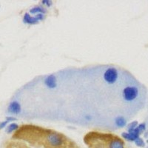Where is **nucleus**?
<instances>
[{"mask_svg":"<svg viewBox=\"0 0 148 148\" xmlns=\"http://www.w3.org/2000/svg\"><path fill=\"white\" fill-rule=\"evenodd\" d=\"M45 145L48 148H65L66 138L60 133L50 132L46 135Z\"/></svg>","mask_w":148,"mask_h":148,"instance_id":"f257e3e1","label":"nucleus"},{"mask_svg":"<svg viewBox=\"0 0 148 148\" xmlns=\"http://www.w3.org/2000/svg\"><path fill=\"white\" fill-rule=\"evenodd\" d=\"M140 95V88L137 84H130L125 86L121 91L123 101L132 103L138 99Z\"/></svg>","mask_w":148,"mask_h":148,"instance_id":"f03ea898","label":"nucleus"},{"mask_svg":"<svg viewBox=\"0 0 148 148\" xmlns=\"http://www.w3.org/2000/svg\"><path fill=\"white\" fill-rule=\"evenodd\" d=\"M103 80L108 85H113L117 82L119 78V73L115 67H108L102 74Z\"/></svg>","mask_w":148,"mask_h":148,"instance_id":"7ed1b4c3","label":"nucleus"},{"mask_svg":"<svg viewBox=\"0 0 148 148\" xmlns=\"http://www.w3.org/2000/svg\"><path fill=\"white\" fill-rule=\"evenodd\" d=\"M45 18V14H39L32 16L29 13H26V14H25V15H24L22 21H23L24 23L26 24V25H36L37 23H39L40 21L44 20Z\"/></svg>","mask_w":148,"mask_h":148,"instance_id":"20e7f679","label":"nucleus"},{"mask_svg":"<svg viewBox=\"0 0 148 148\" xmlns=\"http://www.w3.org/2000/svg\"><path fill=\"white\" fill-rule=\"evenodd\" d=\"M44 84L47 88L50 90L55 89L57 87V79L54 74H49L45 78Z\"/></svg>","mask_w":148,"mask_h":148,"instance_id":"39448f33","label":"nucleus"},{"mask_svg":"<svg viewBox=\"0 0 148 148\" xmlns=\"http://www.w3.org/2000/svg\"><path fill=\"white\" fill-rule=\"evenodd\" d=\"M22 111V106L20 103L16 100L10 101L8 107V112L12 115H18Z\"/></svg>","mask_w":148,"mask_h":148,"instance_id":"423d86ee","label":"nucleus"},{"mask_svg":"<svg viewBox=\"0 0 148 148\" xmlns=\"http://www.w3.org/2000/svg\"><path fill=\"white\" fill-rule=\"evenodd\" d=\"M140 132L138 131V130L137 129V127H136V129L132 132H127V133H122V137L125 139L129 141H135L137 138H139L140 136Z\"/></svg>","mask_w":148,"mask_h":148,"instance_id":"0eeeda50","label":"nucleus"},{"mask_svg":"<svg viewBox=\"0 0 148 148\" xmlns=\"http://www.w3.org/2000/svg\"><path fill=\"white\" fill-rule=\"evenodd\" d=\"M47 9L42 5H36L32 8L30 9V14H47Z\"/></svg>","mask_w":148,"mask_h":148,"instance_id":"6e6552de","label":"nucleus"},{"mask_svg":"<svg viewBox=\"0 0 148 148\" xmlns=\"http://www.w3.org/2000/svg\"><path fill=\"white\" fill-rule=\"evenodd\" d=\"M127 122V120L124 116H118L115 118V125L119 128L126 126Z\"/></svg>","mask_w":148,"mask_h":148,"instance_id":"1a4fd4ad","label":"nucleus"},{"mask_svg":"<svg viewBox=\"0 0 148 148\" xmlns=\"http://www.w3.org/2000/svg\"><path fill=\"white\" fill-rule=\"evenodd\" d=\"M18 129V125H17L16 123H11L10 125H9L8 126L6 127L5 130V132L7 133H11L13 132L16 131V130Z\"/></svg>","mask_w":148,"mask_h":148,"instance_id":"9d476101","label":"nucleus"},{"mask_svg":"<svg viewBox=\"0 0 148 148\" xmlns=\"http://www.w3.org/2000/svg\"><path fill=\"white\" fill-rule=\"evenodd\" d=\"M137 126H138V122H137L136 121L130 123L129 125H127V132H129L130 133V132L133 131Z\"/></svg>","mask_w":148,"mask_h":148,"instance_id":"9b49d317","label":"nucleus"},{"mask_svg":"<svg viewBox=\"0 0 148 148\" xmlns=\"http://www.w3.org/2000/svg\"><path fill=\"white\" fill-rule=\"evenodd\" d=\"M134 142L135 144H136V145H137L138 147H143L145 146V141H144L141 138H140V137L138 138H137Z\"/></svg>","mask_w":148,"mask_h":148,"instance_id":"f8f14e48","label":"nucleus"},{"mask_svg":"<svg viewBox=\"0 0 148 148\" xmlns=\"http://www.w3.org/2000/svg\"><path fill=\"white\" fill-rule=\"evenodd\" d=\"M137 128H138V131H139L140 133H143L145 130H146V124H145V123H141V124L138 125Z\"/></svg>","mask_w":148,"mask_h":148,"instance_id":"ddd939ff","label":"nucleus"},{"mask_svg":"<svg viewBox=\"0 0 148 148\" xmlns=\"http://www.w3.org/2000/svg\"><path fill=\"white\" fill-rule=\"evenodd\" d=\"M42 3L43 5H46L47 7H51V5H52V2L50 1V0H43V1H42Z\"/></svg>","mask_w":148,"mask_h":148,"instance_id":"4468645a","label":"nucleus"},{"mask_svg":"<svg viewBox=\"0 0 148 148\" xmlns=\"http://www.w3.org/2000/svg\"><path fill=\"white\" fill-rule=\"evenodd\" d=\"M8 123V121L7 120H5V121H1V122H0V129H2V128L5 127L7 126Z\"/></svg>","mask_w":148,"mask_h":148,"instance_id":"2eb2a0df","label":"nucleus"},{"mask_svg":"<svg viewBox=\"0 0 148 148\" xmlns=\"http://www.w3.org/2000/svg\"><path fill=\"white\" fill-rule=\"evenodd\" d=\"M6 120H7L8 122H10V121H15V120H16V119L15 117H14V116H7V117H6Z\"/></svg>","mask_w":148,"mask_h":148,"instance_id":"dca6fc26","label":"nucleus"}]
</instances>
